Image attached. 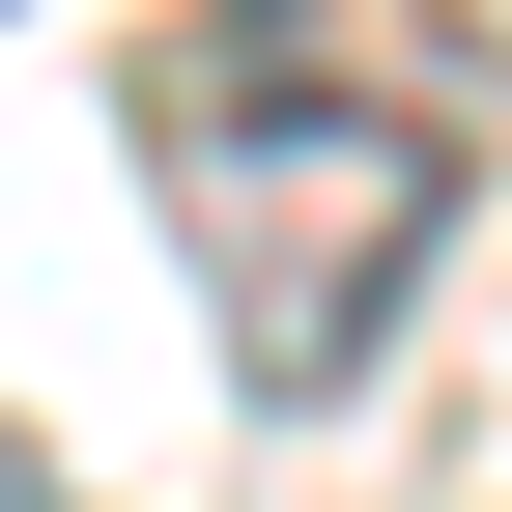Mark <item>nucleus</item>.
Instances as JSON below:
<instances>
[{"mask_svg":"<svg viewBox=\"0 0 512 512\" xmlns=\"http://www.w3.org/2000/svg\"><path fill=\"white\" fill-rule=\"evenodd\" d=\"M143 171H171V228H200L228 399H370L399 313H427V256H456V200H484L456 86H427L370 0H200V29L143 57Z\"/></svg>","mask_w":512,"mask_h":512,"instance_id":"1","label":"nucleus"},{"mask_svg":"<svg viewBox=\"0 0 512 512\" xmlns=\"http://www.w3.org/2000/svg\"><path fill=\"white\" fill-rule=\"evenodd\" d=\"M0 512H57V484H0Z\"/></svg>","mask_w":512,"mask_h":512,"instance_id":"2","label":"nucleus"}]
</instances>
